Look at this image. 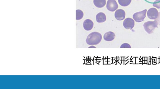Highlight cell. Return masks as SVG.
<instances>
[{
	"mask_svg": "<svg viewBox=\"0 0 160 89\" xmlns=\"http://www.w3.org/2000/svg\"><path fill=\"white\" fill-rule=\"evenodd\" d=\"M147 9H145L141 12L135 13L133 15V18L137 22H140L144 20L146 17Z\"/></svg>",
	"mask_w": 160,
	"mask_h": 89,
	"instance_id": "cell-3",
	"label": "cell"
},
{
	"mask_svg": "<svg viewBox=\"0 0 160 89\" xmlns=\"http://www.w3.org/2000/svg\"><path fill=\"white\" fill-rule=\"evenodd\" d=\"M153 6L157 8H160V0H156L153 4Z\"/></svg>",
	"mask_w": 160,
	"mask_h": 89,
	"instance_id": "cell-14",
	"label": "cell"
},
{
	"mask_svg": "<svg viewBox=\"0 0 160 89\" xmlns=\"http://www.w3.org/2000/svg\"><path fill=\"white\" fill-rule=\"evenodd\" d=\"M96 19L98 23H103L106 20V15L103 13H99L96 16Z\"/></svg>",
	"mask_w": 160,
	"mask_h": 89,
	"instance_id": "cell-10",
	"label": "cell"
},
{
	"mask_svg": "<svg viewBox=\"0 0 160 89\" xmlns=\"http://www.w3.org/2000/svg\"><path fill=\"white\" fill-rule=\"evenodd\" d=\"M136 1H139V0H136Z\"/></svg>",
	"mask_w": 160,
	"mask_h": 89,
	"instance_id": "cell-17",
	"label": "cell"
},
{
	"mask_svg": "<svg viewBox=\"0 0 160 89\" xmlns=\"http://www.w3.org/2000/svg\"><path fill=\"white\" fill-rule=\"evenodd\" d=\"M93 23L90 20L87 19L84 22L83 27L84 29L86 31L91 30L93 28Z\"/></svg>",
	"mask_w": 160,
	"mask_h": 89,
	"instance_id": "cell-9",
	"label": "cell"
},
{
	"mask_svg": "<svg viewBox=\"0 0 160 89\" xmlns=\"http://www.w3.org/2000/svg\"><path fill=\"white\" fill-rule=\"evenodd\" d=\"M132 0H118L119 4L121 6L126 7L130 4Z\"/></svg>",
	"mask_w": 160,
	"mask_h": 89,
	"instance_id": "cell-12",
	"label": "cell"
},
{
	"mask_svg": "<svg viewBox=\"0 0 160 89\" xmlns=\"http://www.w3.org/2000/svg\"><path fill=\"white\" fill-rule=\"evenodd\" d=\"M93 3L98 8L103 7L106 4V0H93Z\"/></svg>",
	"mask_w": 160,
	"mask_h": 89,
	"instance_id": "cell-11",
	"label": "cell"
},
{
	"mask_svg": "<svg viewBox=\"0 0 160 89\" xmlns=\"http://www.w3.org/2000/svg\"><path fill=\"white\" fill-rule=\"evenodd\" d=\"M102 39V36L100 33L93 32L88 35L86 41L89 45H95L100 43Z\"/></svg>",
	"mask_w": 160,
	"mask_h": 89,
	"instance_id": "cell-1",
	"label": "cell"
},
{
	"mask_svg": "<svg viewBox=\"0 0 160 89\" xmlns=\"http://www.w3.org/2000/svg\"><path fill=\"white\" fill-rule=\"evenodd\" d=\"M84 13L80 10H76V20H79L83 18Z\"/></svg>",
	"mask_w": 160,
	"mask_h": 89,
	"instance_id": "cell-13",
	"label": "cell"
},
{
	"mask_svg": "<svg viewBox=\"0 0 160 89\" xmlns=\"http://www.w3.org/2000/svg\"><path fill=\"white\" fill-rule=\"evenodd\" d=\"M106 7L109 11L114 12L118 8V4L115 0H108L107 4Z\"/></svg>",
	"mask_w": 160,
	"mask_h": 89,
	"instance_id": "cell-4",
	"label": "cell"
},
{
	"mask_svg": "<svg viewBox=\"0 0 160 89\" xmlns=\"http://www.w3.org/2000/svg\"><path fill=\"white\" fill-rule=\"evenodd\" d=\"M125 13L123 9H119L116 11L115 17L116 19L118 20H122L125 19Z\"/></svg>",
	"mask_w": 160,
	"mask_h": 89,
	"instance_id": "cell-7",
	"label": "cell"
},
{
	"mask_svg": "<svg viewBox=\"0 0 160 89\" xmlns=\"http://www.w3.org/2000/svg\"><path fill=\"white\" fill-rule=\"evenodd\" d=\"M147 15L149 18L151 20H155L158 18L159 12L156 8H152L148 10Z\"/></svg>",
	"mask_w": 160,
	"mask_h": 89,
	"instance_id": "cell-5",
	"label": "cell"
},
{
	"mask_svg": "<svg viewBox=\"0 0 160 89\" xmlns=\"http://www.w3.org/2000/svg\"><path fill=\"white\" fill-rule=\"evenodd\" d=\"M158 22L156 20L148 21L143 25L145 31L149 34L153 32L154 29L158 27Z\"/></svg>",
	"mask_w": 160,
	"mask_h": 89,
	"instance_id": "cell-2",
	"label": "cell"
},
{
	"mask_svg": "<svg viewBox=\"0 0 160 89\" xmlns=\"http://www.w3.org/2000/svg\"><path fill=\"white\" fill-rule=\"evenodd\" d=\"M131 48L130 44L127 43L123 44L120 47V48Z\"/></svg>",
	"mask_w": 160,
	"mask_h": 89,
	"instance_id": "cell-15",
	"label": "cell"
},
{
	"mask_svg": "<svg viewBox=\"0 0 160 89\" xmlns=\"http://www.w3.org/2000/svg\"><path fill=\"white\" fill-rule=\"evenodd\" d=\"M88 48H96V47L95 46H90Z\"/></svg>",
	"mask_w": 160,
	"mask_h": 89,
	"instance_id": "cell-16",
	"label": "cell"
},
{
	"mask_svg": "<svg viewBox=\"0 0 160 89\" xmlns=\"http://www.w3.org/2000/svg\"><path fill=\"white\" fill-rule=\"evenodd\" d=\"M135 22L133 19L128 18L124 21L123 26L127 30H132L135 26Z\"/></svg>",
	"mask_w": 160,
	"mask_h": 89,
	"instance_id": "cell-6",
	"label": "cell"
},
{
	"mask_svg": "<svg viewBox=\"0 0 160 89\" xmlns=\"http://www.w3.org/2000/svg\"><path fill=\"white\" fill-rule=\"evenodd\" d=\"M115 37V33L111 31H109L105 33L104 36V40L106 41L110 42L114 40Z\"/></svg>",
	"mask_w": 160,
	"mask_h": 89,
	"instance_id": "cell-8",
	"label": "cell"
}]
</instances>
